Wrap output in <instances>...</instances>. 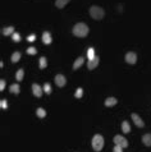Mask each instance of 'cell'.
Instances as JSON below:
<instances>
[{"mask_svg":"<svg viewBox=\"0 0 151 152\" xmlns=\"http://www.w3.org/2000/svg\"><path fill=\"white\" fill-rule=\"evenodd\" d=\"M88 27L85 23H77L73 27V35L77 37H86L88 35Z\"/></svg>","mask_w":151,"mask_h":152,"instance_id":"6da1fadb","label":"cell"},{"mask_svg":"<svg viewBox=\"0 0 151 152\" xmlns=\"http://www.w3.org/2000/svg\"><path fill=\"white\" fill-rule=\"evenodd\" d=\"M104 14H105L104 9L100 8V6L92 5L91 8H90V15H91V17L94 18V19H96V21H100V19H102Z\"/></svg>","mask_w":151,"mask_h":152,"instance_id":"7a4b0ae2","label":"cell"},{"mask_svg":"<svg viewBox=\"0 0 151 152\" xmlns=\"http://www.w3.org/2000/svg\"><path fill=\"white\" fill-rule=\"evenodd\" d=\"M102 147H104V138H102V135L100 134H96L94 138H92V148L99 152L102 150Z\"/></svg>","mask_w":151,"mask_h":152,"instance_id":"3957f363","label":"cell"},{"mask_svg":"<svg viewBox=\"0 0 151 152\" xmlns=\"http://www.w3.org/2000/svg\"><path fill=\"white\" fill-rule=\"evenodd\" d=\"M114 142H115V144H118V146H120V147H123V148H127L128 147V141L123 137V135H115V137H114Z\"/></svg>","mask_w":151,"mask_h":152,"instance_id":"277c9868","label":"cell"},{"mask_svg":"<svg viewBox=\"0 0 151 152\" xmlns=\"http://www.w3.org/2000/svg\"><path fill=\"white\" fill-rule=\"evenodd\" d=\"M55 83H56L58 87H64L67 83L65 77H64L63 74H58V76H55Z\"/></svg>","mask_w":151,"mask_h":152,"instance_id":"5b68a950","label":"cell"},{"mask_svg":"<svg viewBox=\"0 0 151 152\" xmlns=\"http://www.w3.org/2000/svg\"><path fill=\"white\" fill-rule=\"evenodd\" d=\"M32 92H33V95L36 96V97H41V96H42L44 90L41 88L37 83H33V85H32Z\"/></svg>","mask_w":151,"mask_h":152,"instance_id":"8992f818","label":"cell"},{"mask_svg":"<svg viewBox=\"0 0 151 152\" xmlns=\"http://www.w3.org/2000/svg\"><path fill=\"white\" fill-rule=\"evenodd\" d=\"M126 61L128 64H134L137 61V55L136 53H127L126 54Z\"/></svg>","mask_w":151,"mask_h":152,"instance_id":"52a82bcc","label":"cell"},{"mask_svg":"<svg viewBox=\"0 0 151 152\" xmlns=\"http://www.w3.org/2000/svg\"><path fill=\"white\" fill-rule=\"evenodd\" d=\"M99 61H100V59H99V56H95L92 60H88V64H87V68H88V70H92V69H95V68L99 65Z\"/></svg>","mask_w":151,"mask_h":152,"instance_id":"ba28073f","label":"cell"},{"mask_svg":"<svg viewBox=\"0 0 151 152\" xmlns=\"http://www.w3.org/2000/svg\"><path fill=\"white\" fill-rule=\"evenodd\" d=\"M132 120L134 121V124H136L138 128H142L143 125H145V123L142 121V119H141L137 114H132Z\"/></svg>","mask_w":151,"mask_h":152,"instance_id":"9c48e42d","label":"cell"},{"mask_svg":"<svg viewBox=\"0 0 151 152\" xmlns=\"http://www.w3.org/2000/svg\"><path fill=\"white\" fill-rule=\"evenodd\" d=\"M42 41H44V44H46V45H49L51 44V35H50V32H47V31H45L44 33H42Z\"/></svg>","mask_w":151,"mask_h":152,"instance_id":"30bf717a","label":"cell"},{"mask_svg":"<svg viewBox=\"0 0 151 152\" xmlns=\"http://www.w3.org/2000/svg\"><path fill=\"white\" fill-rule=\"evenodd\" d=\"M117 99L115 97H108L106 100H105V106H108V108H111V106L117 105Z\"/></svg>","mask_w":151,"mask_h":152,"instance_id":"8fae6325","label":"cell"},{"mask_svg":"<svg viewBox=\"0 0 151 152\" xmlns=\"http://www.w3.org/2000/svg\"><path fill=\"white\" fill-rule=\"evenodd\" d=\"M69 1H70V0H56V1H55V6H56L58 9H62V8H64V6L68 4Z\"/></svg>","mask_w":151,"mask_h":152,"instance_id":"7c38bea8","label":"cell"},{"mask_svg":"<svg viewBox=\"0 0 151 152\" xmlns=\"http://www.w3.org/2000/svg\"><path fill=\"white\" fill-rule=\"evenodd\" d=\"M1 33L4 35V36H9V35H13V33H14V27H12V26H9V27H5L4 30L1 31Z\"/></svg>","mask_w":151,"mask_h":152,"instance_id":"4fadbf2b","label":"cell"},{"mask_svg":"<svg viewBox=\"0 0 151 152\" xmlns=\"http://www.w3.org/2000/svg\"><path fill=\"white\" fill-rule=\"evenodd\" d=\"M142 142H143V144H145V146L150 147L151 146V134L149 133V134L143 135V137H142Z\"/></svg>","mask_w":151,"mask_h":152,"instance_id":"5bb4252c","label":"cell"},{"mask_svg":"<svg viewBox=\"0 0 151 152\" xmlns=\"http://www.w3.org/2000/svg\"><path fill=\"white\" fill-rule=\"evenodd\" d=\"M83 61H85V59H83L82 56H81V58H78V59H77V60L74 61V64H73V69L77 70L78 68H81V67H82V64H83Z\"/></svg>","mask_w":151,"mask_h":152,"instance_id":"9a60e30c","label":"cell"},{"mask_svg":"<svg viewBox=\"0 0 151 152\" xmlns=\"http://www.w3.org/2000/svg\"><path fill=\"white\" fill-rule=\"evenodd\" d=\"M122 130H123L124 133H129V132H131L129 123H128V121H123V123H122Z\"/></svg>","mask_w":151,"mask_h":152,"instance_id":"2e32d148","label":"cell"},{"mask_svg":"<svg viewBox=\"0 0 151 152\" xmlns=\"http://www.w3.org/2000/svg\"><path fill=\"white\" fill-rule=\"evenodd\" d=\"M19 59H21V53H19V51H15V53L12 55V61L13 63H17V61H19Z\"/></svg>","mask_w":151,"mask_h":152,"instance_id":"e0dca14e","label":"cell"},{"mask_svg":"<svg viewBox=\"0 0 151 152\" xmlns=\"http://www.w3.org/2000/svg\"><path fill=\"white\" fill-rule=\"evenodd\" d=\"M36 114H37L38 118H45V116H46V111H45L42 108H38L36 110Z\"/></svg>","mask_w":151,"mask_h":152,"instance_id":"ac0fdd59","label":"cell"},{"mask_svg":"<svg viewBox=\"0 0 151 152\" xmlns=\"http://www.w3.org/2000/svg\"><path fill=\"white\" fill-rule=\"evenodd\" d=\"M9 91H10L12 93H15V95H18L19 93V86L15 83V85H12L10 88H9Z\"/></svg>","mask_w":151,"mask_h":152,"instance_id":"d6986e66","label":"cell"},{"mask_svg":"<svg viewBox=\"0 0 151 152\" xmlns=\"http://www.w3.org/2000/svg\"><path fill=\"white\" fill-rule=\"evenodd\" d=\"M87 56H88V60H92L96 56L95 55V50L92 49V47H88V50H87Z\"/></svg>","mask_w":151,"mask_h":152,"instance_id":"ffe728a7","label":"cell"},{"mask_svg":"<svg viewBox=\"0 0 151 152\" xmlns=\"http://www.w3.org/2000/svg\"><path fill=\"white\" fill-rule=\"evenodd\" d=\"M23 77H24V70L19 69L17 72V74H15V78H17V81H22V79H23Z\"/></svg>","mask_w":151,"mask_h":152,"instance_id":"44dd1931","label":"cell"},{"mask_svg":"<svg viewBox=\"0 0 151 152\" xmlns=\"http://www.w3.org/2000/svg\"><path fill=\"white\" fill-rule=\"evenodd\" d=\"M46 65H47L46 58H45V56H41V58H40V68H41V69H44V68H46Z\"/></svg>","mask_w":151,"mask_h":152,"instance_id":"7402d4cb","label":"cell"},{"mask_svg":"<svg viewBox=\"0 0 151 152\" xmlns=\"http://www.w3.org/2000/svg\"><path fill=\"white\" fill-rule=\"evenodd\" d=\"M44 92H46L47 95H50V93H51V86H50V83H45V85H44Z\"/></svg>","mask_w":151,"mask_h":152,"instance_id":"603a6c76","label":"cell"},{"mask_svg":"<svg viewBox=\"0 0 151 152\" xmlns=\"http://www.w3.org/2000/svg\"><path fill=\"white\" fill-rule=\"evenodd\" d=\"M82 95H83V90H82V88H77V90H76V93H74L76 99H81Z\"/></svg>","mask_w":151,"mask_h":152,"instance_id":"cb8c5ba5","label":"cell"},{"mask_svg":"<svg viewBox=\"0 0 151 152\" xmlns=\"http://www.w3.org/2000/svg\"><path fill=\"white\" fill-rule=\"evenodd\" d=\"M12 38H13V41H15V42H19V41H21V35L17 33V32H14V33L12 35Z\"/></svg>","mask_w":151,"mask_h":152,"instance_id":"d4e9b609","label":"cell"},{"mask_svg":"<svg viewBox=\"0 0 151 152\" xmlns=\"http://www.w3.org/2000/svg\"><path fill=\"white\" fill-rule=\"evenodd\" d=\"M37 53V50L36 49H35V47H28V49H27V54H30V55H35V54H36Z\"/></svg>","mask_w":151,"mask_h":152,"instance_id":"484cf974","label":"cell"},{"mask_svg":"<svg viewBox=\"0 0 151 152\" xmlns=\"http://www.w3.org/2000/svg\"><path fill=\"white\" fill-rule=\"evenodd\" d=\"M0 106H1V109H6V108H8L6 100H1V101H0Z\"/></svg>","mask_w":151,"mask_h":152,"instance_id":"4316f807","label":"cell"},{"mask_svg":"<svg viewBox=\"0 0 151 152\" xmlns=\"http://www.w3.org/2000/svg\"><path fill=\"white\" fill-rule=\"evenodd\" d=\"M4 88H5V81L1 79V81H0V90H1V91H4Z\"/></svg>","mask_w":151,"mask_h":152,"instance_id":"83f0119b","label":"cell"},{"mask_svg":"<svg viewBox=\"0 0 151 152\" xmlns=\"http://www.w3.org/2000/svg\"><path fill=\"white\" fill-rule=\"evenodd\" d=\"M35 38H36V36H35V35H30V36L27 37V41H30V42H33Z\"/></svg>","mask_w":151,"mask_h":152,"instance_id":"f1b7e54d","label":"cell"},{"mask_svg":"<svg viewBox=\"0 0 151 152\" xmlns=\"http://www.w3.org/2000/svg\"><path fill=\"white\" fill-rule=\"evenodd\" d=\"M122 150H123V147H120V146H118V144H115L114 152H122Z\"/></svg>","mask_w":151,"mask_h":152,"instance_id":"f546056e","label":"cell"}]
</instances>
